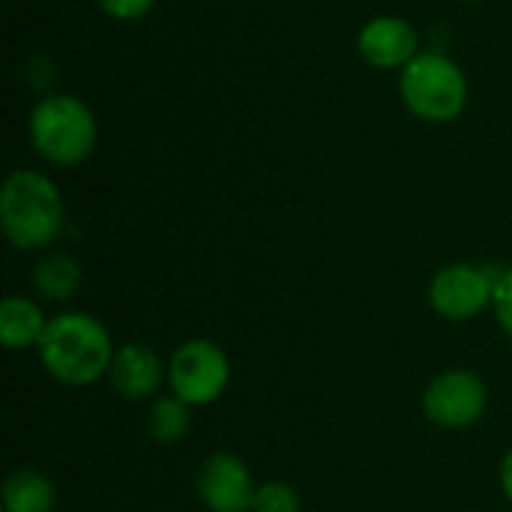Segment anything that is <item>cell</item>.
Returning a JSON list of instances; mask_svg holds the SVG:
<instances>
[{
    "label": "cell",
    "instance_id": "6da1fadb",
    "mask_svg": "<svg viewBox=\"0 0 512 512\" xmlns=\"http://www.w3.org/2000/svg\"><path fill=\"white\" fill-rule=\"evenodd\" d=\"M66 225V204L57 183L36 168H15L0 189V228L21 249L51 246Z\"/></svg>",
    "mask_w": 512,
    "mask_h": 512
},
{
    "label": "cell",
    "instance_id": "7a4b0ae2",
    "mask_svg": "<svg viewBox=\"0 0 512 512\" xmlns=\"http://www.w3.org/2000/svg\"><path fill=\"white\" fill-rule=\"evenodd\" d=\"M36 351L45 372L69 387L96 384L108 375L114 360V345L105 324L87 312H63L48 318Z\"/></svg>",
    "mask_w": 512,
    "mask_h": 512
},
{
    "label": "cell",
    "instance_id": "3957f363",
    "mask_svg": "<svg viewBox=\"0 0 512 512\" xmlns=\"http://www.w3.org/2000/svg\"><path fill=\"white\" fill-rule=\"evenodd\" d=\"M27 132L36 156L57 168H75L87 162L99 141L93 108L72 93L42 96L30 111Z\"/></svg>",
    "mask_w": 512,
    "mask_h": 512
},
{
    "label": "cell",
    "instance_id": "277c9868",
    "mask_svg": "<svg viewBox=\"0 0 512 512\" xmlns=\"http://www.w3.org/2000/svg\"><path fill=\"white\" fill-rule=\"evenodd\" d=\"M399 96L417 120L444 126L465 114L471 87L462 66L450 54L420 51L399 72Z\"/></svg>",
    "mask_w": 512,
    "mask_h": 512
},
{
    "label": "cell",
    "instance_id": "5b68a950",
    "mask_svg": "<svg viewBox=\"0 0 512 512\" xmlns=\"http://www.w3.org/2000/svg\"><path fill=\"white\" fill-rule=\"evenodd\" d=\"M231 381V363L225 351L210 339L183 342L168 363V384L177 399L192 408L213 405Z\"/></svg>",
    "mask_w": 512,
    "mask_h": 512
},
{
    "label": "cell",
    "instance_id": "8992f818",
    "mask_svg": "<svg viewBox=\"0 0 512 512\" xmlns=\"http://www.w3.org/2000/svg\"><path fill=\"white\" fill-rule=\"evenodd\" d=\"M489 405L486 381L471 369H447L423 393L426 417L441 429H468L483 420Z\"/></svg>",
    "mask_w": 512,
    "mask_h": 512
},
{
    "label": "cell",
    "instance_id": "52a82bcc",
    "mask_svg": "<svg viewBox=\"0 0 512 512\" xmlns=\"http://www.w3.org/2000/svg\"><path fill=\"white\" fill-rule=\"evenodd\" d=\"M498 276L477 264H450L441 267L429 285L432 309L447 321H471L495 300Z\"/></svg>",
    "mask_w": 512,
    "mask_h": 512
},
{
    "label": "cell",
    "instance_id": "ba28073f",
    "mask_svg": "<svg viewBox=\"0 0 512 512\" xmlns=\"http://www.w3.org/2000/svg\"><path fill=\"white\" fill-rule=\"evenodd\" d=\"M357 54L372 69H405L420 54V33L402 15H375L357 33Z\"/></svg>",
    "mask_w": 512,
    "mask_h": 512
},
{
    "label": "cell",
    "instance_id": "9c48e42d",
    "mask_svg": "<svg viewBox=\"0 0 512 512\" xmlns=\"http://www.w3.org/2000/svg\"><path fill=\"white\" fill-rule=\"evenodd\" d=\"M255 483L243 459L231 453H213L198 471V495L210 512H252Z\"/></svg>",
    "mask_w": 512,
    "mask_h": 512
},
{
    "label": "cell",
    "instance_id": "30bf717a",
    "mask_svg": "<svg viewBox=\"0 0 512 512\" xmlns=\"http://www.w3.org/2000/svg\"><path fill=\"white\" fill-rule=\"evenodd\" d=\"M168 369L162 363V357L141 342H129L120 345L114 351L111 369H108V381L114 387V393H120L129 402H144L153 399L165 381Z\"/></svg>",
    "mask_w": 512,
    "mask_h": 512
},
{
    "label": "cell",
    "instance_id": "8fae6325",
    "mask_svg": "<svg viewBox=\"0 0 512 512\" xmlns=\"http://www.w3.org/2000/svg\"><path fill=\"white\" fill-rule=\"evenodd\" d=\"M45 327H48V321L33 300L12 294L0 303V339L9 351L39 348Z\"/></svg>",
    "mask_w": 512,
    "mask_h": 512
},
{
    "label": "cell",
    "instance_id": "7c38bea8",
    "mask_svg": "<svg viewBox=\"0 0 512 512\" xmlns=\"http://www.w3.org/2000/svg\"><path fill=\"white\" fill-rule=\"evenodd\" d=\"M57 501L54 483L33 468H18L3 483V510L6 512H51Z\"/></svg>",
    "mask_w": 512,
    "mask_h": 512
},
{
    "label": "cell",
    "instance_id": "4fadbf2b",
    "mask_svg": "<svg viewBox=\"0 0 512 512\" xmlns=\"http://www.w3.org/2000/svg\"><path fill=\"white\" fill-rule=\"evenodd\" d=\"M78 285H81V264H78V258H72L66 252H48L33 267V288L39 297H45L51 303L69 300L78 291Z\"/></svg>",
    "mask_w": 512,
    "mask_h": 512
},
{
    "label": "cell",
    "instance_id": "5bb4252c",
    "mask_svg": "<svg viewBox=\"0 0 512 512\" xmlns=\"http://www.w3.org/2000/svg\"><path fill=\"white\" fill-rule=\"evenodd\" d=\"M192 426V405H186L183 399L171 396H159L147 414V432L153 435L156 444H177L186 438Z\"/></svg>",
    "mask_w": 512,
    "mask_h": 512
},
{
    "label": "cell",
    "instance_id": "9a60e30c",
    "mask_svg": "<svg viewBox=\"0 0 512 512\" xmlns=\"http://www.w3.org/2000/svg\"><path fill=\"white\" fill-rule=\"evenodd\" d=\"M303 501L297 495L294 486L282 483V480H267L255 489V501L252 512H300Z\"/></svg>",
    "mask_w": 512,
    "mask_h": 512
},
{
    "label": "cell",
    "instance_id": "2e32d148",
    "mask_svg": "<svg viewBox=\"0 0 512 512\" xmlns=\"http://www.w3.org/2000/svg\"><path fill=\"white\" fill-rule=\"evenodd\" d=\"M99 9L114 18V21H123V24H132V21H141L153 12L156 0H96Z\"/></svg>",
    "mask_w": 512,
    "mask_h": 512
},
{
    "label": "cell",
    "instance_id": "e0dca14e",
    "mask_svg": "<svg viewBox=\"0 0 512 512\" xmlns=\"http://www.w3.org/2000/svg\"><path fill=\"white\" fill-rule=\"evenodd\" d=\"M492 309L498 315V324L504 327V333L512 339V267L498 273V285H495V300Z\"/></svg>",
    "mask_w": 512,
    "mask_h": 512
},
{
    "label": "cell",
    "instance_id": "ac0fdd59",
    "mask_svg": "<svg viewBox=\"0 0 512 512\" xmlns=\"http://www.w3.org/2000/svg\"><path fill=\"white\" fill-rule=\"evenodd\" d=\"M501 489H504L507 501L512 504V450L504 456V462H501Z\"/></svg>",
    "mask_w": 512,
    "mask_h": 512
},
{
    "label": "cell",
    "instance_id": "d6986e66",
    "mask_svg": "<svg viewBox=\"0 0 512 512\" xmlns=\"http://www.w3.org/2000/svg\"><path fill=\"white\" fill-rule=\"evenodd\" d=\"M465 3H480V0H465Z\"/></svg>",
    "mask_w": 512,
    "mask_h": 512
}]
</instances>
